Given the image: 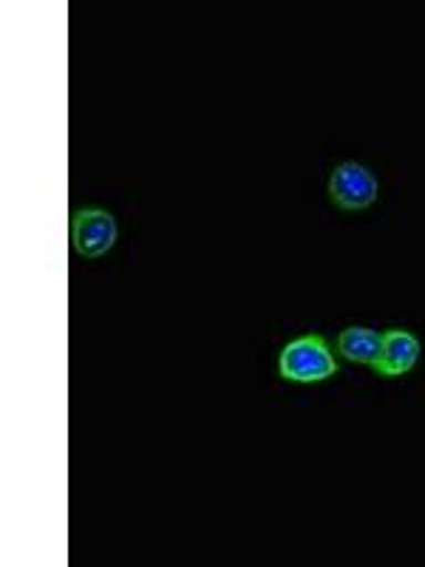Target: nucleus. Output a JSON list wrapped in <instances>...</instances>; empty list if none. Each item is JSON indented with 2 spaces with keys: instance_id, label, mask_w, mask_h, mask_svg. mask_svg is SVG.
<instances>
[{
  "instance_id": "obj_1",
  "label": "nucleus",
  "mask_w": 425,
  "mask_h": 567,
  "mask_svg": "<svg viewBox=\"0 0 425 567\" xmlns=\"http://www.w3.org/2000/svg\"><path fill=\"white\" fill-rule=\"evenodd\" d=\"M278 372L283 381L318 383L338 374V363L321 336H303L283 347L281 358H278Z\"/></svg>"
},
{
  "instance_id": "obj_2",
  "label": "nucleus",
  "mask_w": 425,
  "mask_h": 567,
  "mask_svg": "<svg viewBox=\"0 0 425 567\" xmlns=\"http://www.w3.org/2000/svg\"><path fill=\"white\" fill-rule=\"evenodd\" d=\"M329 199L341 210H366L377 202V179L357 162H343L329 179Z\"/></svg>"
},
{
  "instance_id": "obj_3",
  "label": "nucleus",
  "mask_w": 425,
  "mask_h": 567,
  "mask_svg": "<svg viewBox=\"0 0 425 567\" xmlns=\"http://www.w3.org/2000/svg\"><path fill=\"white\" fill-rule=\"evenodd\" d=\"M71 245L83 258H100L116 245V219L108 210H80L71 219Z\"/></svg>"
},
{
  "instance_id": "obj_4",
  "label": "nucleus",
  "mask_w": 425,
  "mask_h": 567,
  "mask_svg": "<svg viewBox=\"0 0 425 567\" xmlns=\"http://www.w3.org/2000/svg\"><path fill=\"white\" fill-rule=\"evenodd\" d=\"M417 338L406 332V329H388L386 336H383L381 358L374 361V372L383 374V378H397V374H406L417 363Z\"/></svg>"
},
{
  "instance_id": "obj_5",
  "label": "nucleus",
  "mask_w": 425,
  "mask_h": 567,
  "mask_svg": "<svg viewBox=\"0 0 425 567\" xmlns=\"http://www.w3.org/2000/svg\"><path fill=\"white\" fill-rule=\"evenodd\" d=\"M381 349H383V336H377V332L369 327H349L343 329L341 338H338V352L352 363H366V367H374V361L381 358Z\"/></svg>"
}]
</instances>
